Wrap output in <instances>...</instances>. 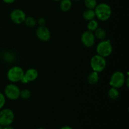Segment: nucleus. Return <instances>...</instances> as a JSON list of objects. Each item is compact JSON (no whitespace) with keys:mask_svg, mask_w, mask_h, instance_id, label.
Instances as JSON below:
<instances>
[{"mask_svg":"<svg viewBox=\"0 0 129 129\" xmlns=\"http://www.w3.org/2000/svg\"><path fill=\"white\" fill-rule=\"evenodd\" d=\"M95 15L101 21H107L112 15V9L106 3H100L97 5L94 9Z\"/></svg>","mask_w":129,"mask_h":129,"instance_id":"obj_1","label":"nucleus"},{"mask_svg":"<svg viewBox=\"0 0 129 129\" xmlns=\"http://www.w3.org/2000/svg\"><path fill=\"white\" fill-rule=\"evenodd\" d=\"M90 65L93 71L100 73L103 71L107 65V62L105 57L99 55H95L91 59Z\"/></svg>","mask_w":129,"mask_h":129,"instance_id":"obj_2","label":"nucleus"},{"mask_svg":"<svg viewBox=\"0 0 129 129\" xmlns=\"http://www.w3.org/2000/svg\"><path fill=\"white\" fill-rule=\"evenodd\" d=\"M112 45L109 40H103L97 45L96 52L98 55L103 57H108L112 52Z\"/></svg>","mask_w":129,"mask_h":129,"instance_id":"obj_3","label":"nucleus"},{"mask_svg":"<svg viewBox=\"0 0 129 129\" xmlns=\"http://www.w3.org/2000/svg\"><path fill=\"white\" fill-rule=\"evenodd\" d=\"M23 69L19 66H14L9 69L7 77L9 80L13 83L21 81L24 76Z\"/></svg>","mask_w":129,"mask_h":129,"instance_id":"obj_4","label":"nucleus"},{"mask_svg":"<svg viewBox=\"0 0 129 129\" xmlns=\"http://www.w3.org/2000/svg\"><path fill=\"white\" fill-rule=\"evenodd\" d=\"M15 118L14 113L11 110L3 109L0 112V125L3 127L9 126L13 123Z\"/></svg>","mask_w":129,"mask_h":129,"instance_id":"obj_5","label":"nucleus"},{"mask_svg":"<svg viewBox=\"0 0 129 129\" xmlns=\"http://www.w3.org/2000/svg\"><path fill=\"white\" fill-rule=\"evenodd\" d=\"M125 76L120 71H116L111 76L110 84L112 87L115 88H121L125 82Z\"/></svg>","mask_w":129,"mask_h":129,"instance_id":"obj_6","label":"nucleus"},{"mask_svg":"<svg viewBox=\"0 0 129 129\" xmlns=\"http://www.w3.org/2000/svg\"><path fill=\"white\" fill-rule=\"evenodd\" d=\"M5 94L8 98L11 100H15L18 99L20 97V88L15 84H8L5 88Z\"/></svg>","mask_w":129,"mask_h":129,"instance_id":"obj_7","label":"nucleus"},{"mask_svg":"<svg viewBox=\"0 0 129 129\" xmlns=\"http://www.w3.org/2000/svg\"><path fill=\"white\" fill-rule=\"evenodd\" d=\"M81 40L82 44L84 46L86 47H91L94 45V42H95V37L93 31L88 30V31H84L82 34Z\"/></svg>","mask_w":129,"mask_h":129,"instance_id":"obj_8","label":"nucleus"},{"mask_svg":"<svg viewBox=\"0 0 129 129\" xmlns=\"http://www.w3.org/2000/svg\"><path fill=\"white\" fill-rule=\"evenodd\" d=\"M10 18L15 24H21L25 21L26 15L23 10L20 9H15L11 13Z\"/></svg>","mask_w":129,"mask_h":129,"instance_id":"obj_9","label":"nucleus"},{"mask_svg":"<svg viewBox=\"0 0 129 129\" xmlns=\"http://www.w3.org/2000/svg\"><path fill=\"white\" fill-rule=\"evenodd\" d=\"M37 37L43 42H47L50 40V32L49 29L44 26H40L36 30Z\"/></svg>","mask_w":129,"mask_h":129,"instance_id":"obj_10","label":"nucleus"},{"mask_svg":"<svg viewBox=\"0 0 129 129\" xmlns=\"http://www.w3.org/2000/svg\"><path fill=\"white\" fill-rule=\"evenodd\" d=\"M39 76V73L35 69H29L24 73L23 78L21 81L23 83H27L28 82L35 81Z\"/></svg>","mask_w":129,"mask_h":129,"instance_id":"obj_11","label":"nucleus"},{"mask_svg":"<svg viewBox=\"0 0 129 129\" xmlns=\"http://www.w3.org/2000/svg\"><path fill=\"white\" fill-rule=\"evenodd\" d=\"M88 82L90 84H95L98 83V80H99V75H98V73L95 71H93L90 74L88 75V78H87Z\"/></svg>","mask_w":129,"mask_h":129,"instance_id":"obj_12","label":"nucleus"},{"mask_svg":"<svg viewBox=\"0 0 129 129\" xmlns=\"http://www.w3.org/2000/svg\"><path fill=\"white\" fill-rule=\"evenodd\" d=\"M60 1V8L62 11L66 12L70 10L72 7L71 0H61Z\"/></svg>","mask_w":129,"mask_h":129,"instance_id":"obj_13","label":"nucleus"},{"mask_svg":"<svg viewBox=\"0 0 129 129\" xmlns=\"http://www.w3.org/2000/svg\"><path fill=\"white\" fill-rule=\"evenodd\" d=\"M94 31V35L95 38H96L98 40H105L106 36H107V33H106L105 30L104 29L102 28H97Z\"/></svg>","mask_w":129,"mask_h":129,"instance_id":"obj_14","label":"nucleus"},{"mask_svg":"<svg viewBox=\"0 0 129 129\" xmlns=\"http://www.w3.org/2000/svg\"><path fill=\"white\" fill-rule=\"evenodd\" d=\"M83 16L84 19H85L87 21H90V20H93L95 18V13H94V10L91 9H87L86 10L84 11L83 14Z\"/></svg>","mask_w":129,"mask_h":129,"instance_id":"obj_15","label":"nucleus"},{"mask_svg":"<svg viewBox=\"0 0 129 129\" xmlns=\"http://www.w3.org/2000/svg\"><path fill=\"white\" fill-rule=\"evenodd\" d=\"M120 95V92L118 90V88H113L112 87L111 89H110L108 91V96L112 100H116L118 98Z\"/></svg>","mask_w":129,"mask_h":129,"instance_id":"obj_16","label":"nucleus"},{"mask_svg":"<svg viewBox=\"0 0 129 129\" xmlns=\"http://www.w3.org/2000/svg\"><path fill=\"white\" fill-rule=\"evenodd\" d=\"M87 28L88 30L91 31H94L97 28H98V23L96 20H91L89 21L88 25H87Z\"/></svg>","mask_w":129,"mask_h":129,"instance_id":"obj_17","label":"nucleus"},{"mask_svg":"<svg viewBox=\"0 0 129 129\" xmlns=\"http://www.w3.org/2000/svg\"><path fill=\"white\" fill-rule=\"evenodd\" d=\"M84 5L88 9L94 10L97 5L96 0H84Z\"/></svg>","mask_w":129,"mask_h":129,"instance_id":"obj_18","label":"nucleus"},{"mask_svg":"<svg viewBox=\"0 0 129 129\" xmlns=\"http://www.w3.org/2000/svg\"><path fill=\"white\" fill-rule=\"evenodd\" d=\"M25 24L26 26H29V27H34L36 25L37 21L34 18L31 17V16H29V17H26L25 20Z\"/></svg>","mask_w":129,"mask_h":129,"instance_id":"obj_19","label":"nucleus"},{"mask_svg":"<svg viewBox=\"0 0 129 129\" xmlns=\"http://www.w3.org/2000/svg\"><path fill=\"white\" fill-rule=\"evenodd\" d=\"M30 96H31V93L28 89H23L22 91H20V96H21L23 99H28V98H30Z\"/></svg>","mask_w":129,"mask_h":129,"instance_id":"obj_20","label":"nucleus"},{"mask_svg":"<svg viewBox=\"0 0 129 129\" xmlns=\"http://www.w3.org/2000/svg\"><path fill=\"white\" fill-rule=\"evenodd\" d=\"M6 102V99H5V96L3 93H0V109L4 107Z\"/></svg>","mask_w":129,"mask_h":129,"instance_id":"obj_21","label":"nucleus"},{"mask_svg":"<svg viewBox=\"0 0 129 129\" xmlns=\"http://www.w3.org/2000/svg\"><path fill=\"white\" fill-rule=\"evenodd\" d=\"M39 23L40 26H44V24L45 23V20L44 18H40L39 20Z\"/></svg>","mask_w":129,"mask_h":129,"instance_id":"obj_22","label":"nucleus"},{"mask_svg":"<svg viewBox=\"0 0 129 129\" xmlns=\"http://www.w3.org/2000/svg\"><path fill=\"white\" fill-rule=\"evenodd\" d=\"M5 3H8V4H11L13 3L15 1V0H3Z\"/></svg>","mask_w":129,"mask_h":129,"instance_id":"obj_23","label":"nucleus"},{"mask_svg":"<svg viewBox=\"0 0 129 129\" xmlns=\"http://www.w3.org/2000/svg\"><path fill=\"white\" fill-rule=\"evenodd\" d=\"M60 129H73L72 127H69V126H64V127H61Z\"/></svg>","mask_w":129,"mask_h":129,"instance_id":"obj_24","label":"nucleus"},{"mask_svg":"<svg viewBox=\"0 0 129 129\" xmlns=\"http://www.w3.org/2000/svg\"><path fill=\"white\" fill-rule=\"evenodd\" d=\"M3 129H14L13 127H10V126H6V127H5L4 128H3Z\"/></svg>","mask_w":129,"mask_h":129,"instance_id":"obj_25","label":"nucleus"},{"mask_svg":"<svg viewBox=\"0 0 129 129\" xmlns=\"http://www.w3.org/2000/svg\"><path fill=\"white\" fill-rule=\"evenodd\" d=\"M54 1H61V0H54Z\"/></svg>","mask_w":129,"mask_h":129,"instance_id":"obj_26","label":"nucleus"},{"mask_svg":"<svg viewBox=\"0 0 129 129\" xmlns=\"http://www.w3.org/2000/svg\"><path fill=\"white\" fill-rule=\"evenodd\" d=\"M0 129H3V128H2V126H1V125H0Z\"/></svg>","mask_w":129,"mask_h":129,"instance_id":"obj_27","label":"nucleus"},{"mask_svg":"<svg viewBox=\"0 0 129 129\" xmlns=\"http://www.w3.org/2000/svg\"><path fill=\"white\" fill-rule=\"evenodd\" d=\"M38 129H45V128H38Z\"/></svg>","mask_w":129,"mask_h":129,"instance_id":"obj_28","label":"nucleus"},{"mask_svg":"<svg viewBox=\"0 0 129 129\" xmlns=\"http://www.w3.org/2000/svg\"><path fill=\"white\" fill-rule=\"evenodd\" d=\"M74 1H80V0H74Z\"/></svg>","mask_w":129,"mask_h":129,"instance_id":"obj_29","label":"nucleus"}]
</instances>
